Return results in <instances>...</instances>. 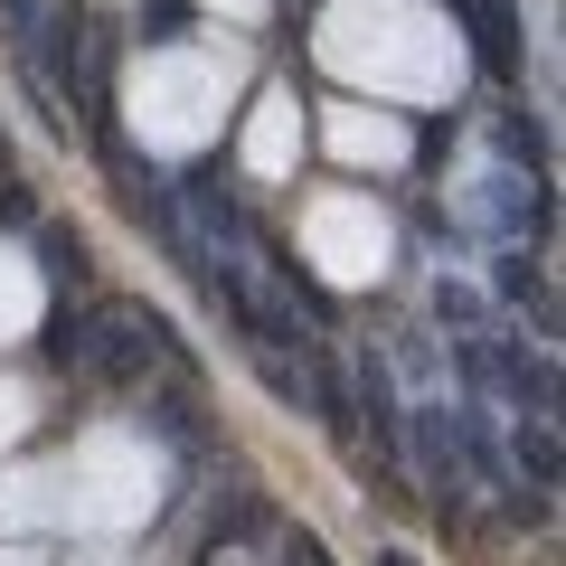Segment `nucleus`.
I'll return each mask as SVG.
<instances>
[{"label": "nucleus", "mask_w": 566, "mask_h": 566, "mask_svg": "<svg viewBox=\"0 0 566 566\" xmlns=\"http://www.w3.org/2000/svg\"><path fill=\"white\" fill-rule=\"evenodd\" d=\"M48 340H57V359L95 368V378H114V387H142L151 368L180 359L170 322H161V312H142V303H104V312H85V322H57Z\"/></svg>", "instance_id": "obj_1"}, {"label": "nucleus", "mask_w": 566, "mask_h": 566, "mask_svg": "<svg viewBox=\"0 0 566 566\" xmlns=\"http://www.w3.org/2000/svg\"><path fill=\"white\" fill-rule=\"evenodd\" d=\"M444 10L472 29V48H482L491 76H510V66H520V29H510V0H444Z\"/></svg>", "instance_id": "obj_2"}, {"label": "nucleus", "mask_w": 566, "mask_h": 566, "mask_svg": "<svg viewBox=\"0 0 566 566\" xmlns=\"http://www.w3.org/2000/svg\"><path fill=\"white\" fill-rule=\"evenodd\" d=\"M510 444H520V482H528V501H547L557 491V416H510Z\"/></svg>", "instance_id": "obj_3"}, {"label": "nucleus", "mask_w": 566, "mask_h": 566, "mask_svg": "<svg viewBox=\"0 0 566 566\" xmlns=\"http://www.w3.org/2000/svg\"><path fill=\"white\" fill-rule=\"evenodd\" d=\"M501 293H510V303H538V312H547V283H538V264H528V255H501ZM547 322H557V312H547Z\"/></svg>", "instance_id": "obj_4"}, {"label": "nucleus", "mask_w": 566, "mask_h": 566, "mask_svg": "<svg viewBox=\"0 0 566 566\" xmlns=\"http://www.w3.org/2000/svg\"><path fill=\"white\" fill-rule=\"evenodd\" d=\"M48 274H57V283H85V245L66 237V227H48Z\"/></svg>", "instance_id": "obj_5"}, {"label": "nucleus", "mask_w": 566, "mask_h": 566, "mask_svg": "<svg viewBox=\"0 0 566 566\" xmlns=\"http://www.w3.org/2000/svg\"><path fill=\"white\" fill-rule=\"evenodd\" d=\"M0 218H10V227H29V218H39V208H29V189H20V180H0Z\"/></svg>", "instance_id": "obj_6"}, {"label": "nucleus", "mask_w": 566, "mask_h": 566, "mask_svg": "<svg viewBox=\"0 0 566 566\" xmlns=\"http://www.w3.org/2000/svg\"><path fill=\"white\" fill-rule=\"evenodd\" d=\"M283 566H331V557H322L312 538H293V547H283Z\"/></svg>", "instance_id": "obj_7"}, {"label": "nucleus", "mask_w": 566, "mask_h": 566, "mask_svg": "<svg viewBox=\"0 0 566 566\" xmlns=\"http://www.w3.org/2000/svg\"><path fill=\"white\" fill-rule=\"evenodd\" d=\"M378 566H416V557H406V547H387V557H378Z\"/></svg>", "instance_id": "obj_8"}]
</instances>
